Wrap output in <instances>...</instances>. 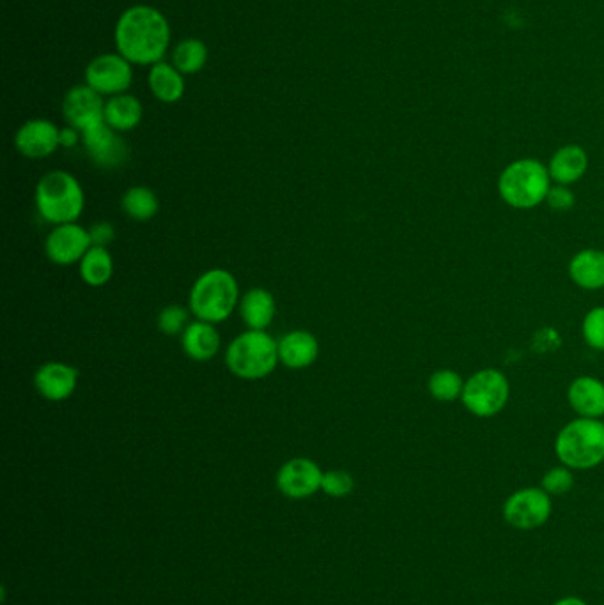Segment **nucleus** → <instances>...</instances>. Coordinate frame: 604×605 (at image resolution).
I'll return each instance as SVG.
<instances>
[{"label":"nucleus","instance_id":"nucleus-32","mask_svg":"<svg viewBox=\"0 0 604 605\" xmlns=\"http://www.w3.org/2000/svg\"><path fill=\"white\" fill-rule=\"evenodd\" d=\"M546 204H548L553 211L564 213V211L573 209L574 204H576V195H574L573 190H571L569 186H564V184H553L550 193H548V197H546Z\"/></svg>","mask_w":604,"mask_h":605},{"label":"nucleus","instance_id":"nucleus-13","mask_svg":"<svg viewBox=\"0 0 604 605\" xmlns=\"http://www.w3.org/2000/svg\"><path fill=\"white\" fill-rule=\"evenodd\" d=\"M62 114L68 126L86 131L94 124L105 121V101L100 92L94 91L89 85H77L66 92Z\"/></svg>","mask_w":604,"mask_h":605},{"label":"nucleus","instance_id":"nucleus-18","mask_svg":"<svg viewBox=\"0 0 604 605\" xmlns=\"http://www.w3.org/2000/svg\"><path fill=\"white\" fill-rule=\"evenodd\" d=\"M319 356L318 338L310 331L293 330L279 340V360L284 367L302 370L314 365Z\"/></svg>","mask_w":604,"mask_h":605},{"label":"nucleus","instance_id":"nucleus-33","mask_svg":"<svg viewBox=\"0 0 604 605\" xmlns=\"http://www.w3.org/2000/svg\"><path fill=\"white\" fill-rule=\"evenodd\" d=\"M89 238H91V245L107 248L116 239V229L112 223L96 222L89 227Z\"/></svg>","mask_w":604,"mask_h":605},{"label":"nucleus","instance_id":"nucleus-10","mask_svg":"<svg viewBox=\"0 0 604 605\" xmlns=\"http://www.w3.org/2000/svg\"><path fill=\"white\" fill-rule=\"evenodd\" d=\"M82 144L94 165L100 169H119L130 158V147L124 138L105 121L82 131Z\"/></svg>","mask_w":604,"mask_h":605},{"label":"nucleus","instance_id":"nucleus-26","mask_svg":"<svg viewBox=\"0 0 604 605\" xmlns=\"http://www.w3.org/2000/svg\"><path fill=\"white\" fill-rule=\"evenodd\" d=\"M206 62H208V46L204 45V41H201V39H183L172 50V64L185 77L202 71Z\"/></svg>","mask_w":604,"mask_h":605},{"label":"nucleus","instance_id":"nucleus-30","mask_svg":"<svg viewBox=\"0 0 604 605\" xmlns=\"http://www.w3.org/2000/svg\"><path fill=\"white\" fill-rule=\"evenodd\" d=\"M573 487V469L567 468L564 464L546 471V475L541 480V489L548 492L550 496H564L567 492L573 491Z\"/></svg>","mask_w":604,"mask_h":605},{"label":"nucleus","instance_id":"nucleus-25","mask_svg":"<svg viewBox=\"0 0 604 605\" xmlns=\"http://www.w3.org/2000/svg\"><path fill=\"white\" fill-rule=\"evenodd\" d=\"M121 209L133 222H149L160 211V199L148 186H133L124 192Z\"/></svg>","mask_w":604,"mask_h":605},{"label":"nucleus","instance_id":"nucleus-31","mask_svg":"<svg viewBox=\"0 0 604 605\" xmlns=\"http://www.w3.org/2000/svg\"><path fill=\"white\" fill-rule=\"evenodd\" d=\"M321 491L325 492L330 498H346L351 492L355 491V480L349 475L348 471L342 469H332L326 471L321 482Z\"/></svg>","mask_w":604,"mask_h":605},{"label":"nucleus","instance_id":"nucleus-24","mask_svg":"<svg viewBox=\"0 0 604 605\" xmlns=\"http://www.w3.org/2000/svg\"><path fill=\"white\" fill-rule=\"evenodd\" d=\"M78 271H80V278L89 287H103L109 284L114 276V259L107 248L91 246V250L78 264Z\"/></svg>","mask_w":604,"mask_h":605},{"label":"nucleus","instance_id":"nucleus-27","mask_svg":"<svg viewBox=\"0 0 604 605\" xmlns=\"http://www.w3.org/2000/svg\"><path fill=\"white\" fill-rule=\"evenodd\" d=\"M427 390L436 402L452 404V402L461 400V397H463L465 379L452 368H440V370L433 372V376L429 377Z\"/></svg>","mask_w":604,"mask_h":605},{"label":"nucleus","instance_id":"nucleus-3","mask_svg":"<svg viewBox=\"0 0 604 605\" xmlns=\"http://www.w3.org/2000/svg\"><path fill=\"white\" fill-rule=\"evenodd\" d=\"M34 200L39 216L54 227L77 223L86 207V193L82 190V184L66 170H54L41 177Z\"/></svg>","mask_w":604,"mask_h":605},{"label":"nucleus","instance_id":"nucleus-22","mask_svg":"<svg viewBox=\"0 0 604 605\" xmlns=\"http://www.w3.org/2000/svg\"><path fill=\"white\" fill-rule=\"evenodd\" d=\"M149 89L156 100L172 105L185 96V75L172 62H156L148 75Z\"/></svg>","mask_w":604,"mask_h":605},{"label":"nucleus","instance_id":"nucleus-4","mask_svg":"<svg viewBox=\"0 0 604 605\" xmlns=\"http://www.w3.org/2000/svg\"><path fill=\"white\" fill-rule=\"evenodd\" d=\"M190 312L199 321L220 324L240 305V287L231 271L215 268L195 280L188 298Z\"/></svg>","mask_w":604,"mask_h":605},{"label":"nucleus","instance_id":"nucleus-2","mask_svg":"<svg viewBox=\"0 0 604 605\" xmlns=\"http://www.w3.org/2000/svg\"><path fill=\"white\" fill-rule=\"evenodd\" d=\"M553 181L548 165L537 158L512 161L498 177V195L512 209L528 211L546 202Z\"/></svg>","mask_w":604,"mask_h":605},{"label":"nucleus","instance_id":"nucleus-1","mask_svg":"<svg viewBox=\"0 0 604 605\" xmlns=\"http://www.w3.org/2000/svg\"><path fill=\"white\" fill-rule=\"evenodd\" d=\"M117 54L137 66L162 62L171 45V23L160 9L137 4L117 18L114 29Z\"/></svg>","mask_w":604,"mask_h":605},{"label":"nucleus","instance_id":"nucleus-20","mask_svg":"<svg viewBox=\"0 0 604 605\" xmlns=\"http://www.w3.org/2000/svg\"><path fill=\"white\" fill-rule=\"evenodd\" d=\"M238 307H240L241 321L245 322L248 330L266 331L277 314V305L272 292L266 291L263 287L248 289L241 296Z\"/></svg>","mask_w":604,"mask_h":605},{"label":"nucleus","instance_id":"nucleus-9","mask_svg":"<svg viewBox=\"0 0 604 605\" xmlns=\"http://www.w3.org/2000/svg\"><path fill=\"white\" fill-rule=\"evenodd\" d=\"M132 62L121 54H101L87 64L86 84L101 96H117L130 89L133 82Z\"/></svg>","mask_w":604,"mask_h":605},{"label":"nucleus","instance_id":"nucleus-14","mask_svg":"<svg viewBox=\"0 0 604 605\" xmlns=\"http://www.w3.org/2000/svg\"><path fill=\"white\" fill-rule=\"evenodd\" d=\"M61 128L48 119H31L22 124L15 133V147L18 153L29 160L48 158L61 147Z\"/></svg>","mask_w":604,"mask_h":605},{"label":"nucleus","instance_id":"nucleus-21","mask_svg":"<svg viewBox=\"0 0 604 605\" xmlns=\"http://www.w3.org/2000/svg\"><path fill=\"white\" fill-rule=\"evenodd\" d=\"M567 271L574 284L583 291L604 289V250H581L569 261Z\"/></svg>","mask_w":604,"mask_h":605},{"label":"nucleus","instance_id":"nucleus-16","mask_svg":"<svg viewBox=\"0 0 604 605\" xmlns=\"http://www.w3.org/2000/svg\"><path fill=\"white\" fill-rule=\"evenodd\" d=\"M567 402L574 413L581 418H597L604 416V383L592 376H580L574 379L567 388Z\"/></svg>","mask_w":604,"mask_h":605},{"label":"nucleus","instance_id":"nucleus-5","mask_svg":"<svg viewBox=\"0 0 604 605\" xmlns=\"http://www.w3.org/2000/svg\"><path fill=\"white\" fill-rule=\"evenodd\" d=\"M555 455L573 471L594 469L604 462V422L597 418H574L555 439Z\"/></svg>","mask_w":604,"mask_h":605},{"label":"nucleus","instance_id":"nucleus-34","mask_svg":"<svg viewBox=\"0 0 604 605\" xmlns=\"http://www.w3.org/2000/svg\"><path fill=\"white\" fill-rule=\"evenodd\" d=\"M59 142H61V147H66V149L75 147L77 146L78 142H82V131L77 130V128H73V126L61 128V133H59Z\"/></svg>","mask_w":604,"mask_h":605},{"label":"nucleus","instance_id":"nucleus-8","mask_svg":"<svg viewBox=\"0 0 604 605\" xmlns=\"http://www.w3.org/2000/svg\"><path fill=\"white\" fill-rule=\"evenodd\" d=\"M502 512L511 528L532 531L550 521L553 503L550 494L541 487H525L512 492Z\"/></svg>","mask_w":604,"mask_h":605},{"label":"nucleus","instance_id":"nucleus-12","mask_svg":"<svg viewBox=\"0 0 604 605\" xmlns=\"http://www.w3.org/2000/svg\"><path fill=\"white\" fill-rule=\"evenodd\" d=\"M323 475L314 460L305 457L287 460L277 473V489L286 498L307 499L321 491Z\"/></svg>","mask_w":604,"mask_h":605},{"label":"nucleus","instance_id":"nucleus-11","mask_svg":"<svg viewBox=\"0 0 604 605\" xmlns=\"http://www.w3.org/2000/svg\"><path fill=\"white\" fill-rule=\"evenodd\" d=\"M91 246L89 229H84L78 223H64L50 230L45 241V253L48 261L57 266H73L80 264Z\"/></svg>","mask_w":604,"mask_h":605},{"label":"nucleus","instance_id":"nucleus-17","mask_svg":"<svg viewBox=\"0 0 604 605\" xmlns=\"http://www.w3.org/2000/svg\"><path fill=\"white\" fill-rule=\"evenodd\" d=\"M548 170L553 184L578 183L589 170V154L578 144L558 147L548 161Z\"/></svg>","mask_w":604,"mask_h":605},{"label":"nucleus","instance_id":"nucleus-35","mask_svg":"<svg viewBox=\"0 0 604 605\" xmlns=\"http://www.w3.org/2000/svg\"><path fill=\"white\" fill-rule=\"evenodd\" d=\"M553 605H587V602L578 597H564L557 600Z\"/></svg>","mask_w":604,"mask_h":605},{"label":"nucleus","instance_id":"nucleus-23","mask_svg":"<svg viewBox=\"0 0 604 605\" xmlns=\"http://www.w3.org/2000/svg\"><path fill=\"white\" fill-rule=\"evenodd\" d=\"M142 117H144L142 103L139 98L128 92L112 96L105 103V123L119 133L135 130L142 123Z\"/></svg>","mask_w":604,"mask_h":605},{"label":"nucleus","instance_id":"nucleus-15","mask_svg":"<svg viewBox=\"0 0 604 605\" xmlns=\"http://www.w3.org/2000/svg\"><path fill=\"white\" fill-rule=\"evenodd\" d=\"M77 386V368L62 361H48L34 374V388L48 402H64L70 399Z\"/></svg>","mask_w":604,"mask_h":605},{"label":"nucleus","instance_id":"nucleus-19","mask_svg":"<svg viewBox=\"0 0 604 605\" xmlns=\"http://www.w3.org/2000/svg\"><path fill=\"white\" fill-rule=\"evenodd\" d=\"M215 326L217 324L199 321V319L186 326V330L181 335V345L190 360L204 363L217 356L220 345H222V338Z\"/></svg>","mask_w":604,"mask_h":605},{"label":"nucleus","instance_id":"nucleus-6","mask_svg":"<svg viewBox=\"0 0 604 605\" xmlns=\"http://www.w3.org/2000/svg\"><path fill=\"white\" fill-rule=\"evenodd\" d=\"M279 363V342L266 331H245L225 351V365L243 381L264 379Z\"/></svg>","mask_w":604,"mask_h":605},{"label":"nucleus","instance_id":"nucleus-28","mask_svg":"<svg viewBox=\"0 0 604 605\" xmlns=\"http://www.w3.org/2000/svg\"><path fill=\"white\" fill-rule=\"evenodd\" d=\"M581 335L590 349L604 353V307L592 308L587 312L581 322Z\"/></svg>","mask_w":604,"mask_h":605},{"label":"nucleus","instance_id":"nucleus-7","mask_svg":"<svg viewBox=\"0 0 604 605\" xmlns=\"http://www.w3.org/2000/svg\"><path fill=\"white\" fill-rule=\"evenodd\" d=\"M511 397V384L502 370L482 368L465 381L461 402L475 418H493L502 413Z\"/></svg>","mask_w":604,"mask_h":605},{"label":"nucleus","instance_id":"nucleus-29","mask_svg":"<svg viewBox=\"0 0 604 605\" xmlns=\"http://www.w3.org/2000/svg\"><path fill=\"white\" fill-rule=\"evenodd\" d=\"M188 319H190V310H186L181 305H169L158 315V328L167 337H178L183 335L186 326L190 324Z\"/></svg>","mask_w":604,"mask_h":605}]
</instances>
